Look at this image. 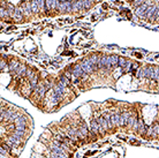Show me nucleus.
Returning <instances> with one entry per match:
<instances>
[{
  "label": "nucleus",
  "instance_id": "obj_9",
  "mask_svg": "<svg viewBox=\"0 0 159 158\" xmlns=\"http://www.w3.org/2000/svg\"><path fill=\"white\" fill-rule=\"evenodd\" d=\"M137 129H138V133H139L141 135H145L147 127L144 125L143 120H141V119H138V128H137Z\"/></svg>",
  "mask_w": 159,
  "mask_h": 158
},
{
  "label": "nucleus",
  "instance_id": "obj_7",
  "mask_svg": "<svg viewBox=\"0 0 159 158\" xmlns=\"http://www.w3.org/2000/svg\"><path fill=\"white\" fill-rule=\"evenodd\" d=\"M144 69V76L147 77V78H152V75H153V70H154V67H151V66H146Z\"/></svg>",
  "mask_w": 159,
  "mask_h": 158
},
{
  "label": "nucleus",
  "instance_id": "obj_5",
  "mask_svg": "<svg viewBox=\"0 0 159 158\" xmlns=\"http://www.w3.org/2000/svg\"><path fill=\"white\" fill-rule=\"evenodd\" d=\"M104 116H105V119H106L108 129H113V128H114V122H113V119H112V114H111V113H105Z\"/></svg>",
  "mask_w": 159,
  "mask_h": 158
},
{
  "label": "nucleus",
  "instance_id": "obj_10",
  "mask_svg": "<svg viewBox=\"0 0 159 158\" xmlns=\"http://www.w3.org/2000/svg\"><path fill=\"white\" fill-rule=\"evenodd\" d=\"M112 119H113L114 126L120 127V119H121V114H120L119 112H116L115 114H112Z\"/></svg>",
  "mask_w": 159,
  "mask_h": 158
},
{
  "label": "nucleus",
  "instance_id": "obj_11",
  "mask_svg": "<svg viewBox=\"0 0 159 158\" xmlns=\"http://www.w3.org/2000/svg\"><path fill=\"white\" fill-rule=\"evenodd\" d=\"M159 136V123H154L152 126V137Z\"/></svg>",
  "mask_w": 159,
  "mask_h": 158
},
{
  "label": "nucleus",
  "instance_id": "obj_19",
  "mask_svg": "<svg viewBox=\"0 0 159 158\" xmlns=\"http://www.w3.org/2000/svg\"><path fill=\"white\" fill-rule=\"evenodd\" d=\"M130 1H132V2H134V1H135V0H130Z\"/></svg>",
  "mask_w": 159,
  "mask_h": 158
},
{
  "label": "nucleus",
  "instance_id": "obj_2",
  "mask_svg": "<svg viewBox=\"0 0 159 158\" xmlns=\"http://www.w3.org/2000/svg\"><path fill=\"white\" fill-rule=\"evenodd\" d=\"M147 7H149L147 3H142V5L137 6V8H136V15L138 17H145V13H146Z\"/></svg>",
  "mask_w": 159,
  "mask_h": 158
},
{
  "label": "nucleus",
  "instance_id": "obj_8",
  "mask_svg": "<svg viewBox=\"0 0 159 158\" xmlns=\"http://www.w3.org/2000/svg\"><path fill=\"white\" fill-rule=\"evenodd\" d=\"M91 131L94 134V135H98L99 134V129H98V122H97V119L93 118L91 120Z\"/></svg>",
  "mask_w": 159,
  "mask_h": 158
},
{
  "label": "nucleus",
  "instance_id": "obj_17",
  "mask_svg": "<svg viewBox=\"0 0 159 158\" xmlns=\"http://www.w3.org/2000/svg\"><path fill=\"white\" fill-rule=\"evenodd\" d=\"M143 1H144V0H135V1H134V5L139 6V5H142V3H143Z\"/></svg>",
  "mask_w": 159,
  "mask_h": 158
},
{
  "label": "nucleus",
  "instance_id": "obj_6",
  "mask_svg": "<svg viewBox=\"0 0 159 158\" xmlns=\"http://www.w3.org/2000/svg\"><path fill=\"white\" fill-rule=\"evenodd\" d=\"M156 9H157L156 6H150V7H147L146 13H145V17H146V18H151V17H153L154 14H156Z\"/></svg>",
  "mask_w": 159,
  "mask_h": 158
},
{
  "label": "nucleus",
  "instance_id": "obj_4",
  "mask_svg": "<svg viewBox=\"0 0 159 158\" xmlns=\"http://www.w3.org/2000/svg\"><path fill=\"white\" fill-rule=\"evenodd\" d=\"M131 114L129 112H124L121 114V119H120V127H124L127 126V122H128V119Z\"/></svg>",
  "mask_w": 159,
  "mask_h": 158
},
{
  "label": "nucleus",
  "instance_id": "obj_3",
  "mask_svg": "<svg viewBox=\"0 0 159 158\" xmlns=\"http://www.w3.org/2000/svg\"><path fill=\"white\" fill-rule=\"evenodd\" d=\"M14 123H15L16 127H26L28 126V120L25 118H23V116H18L14 121Z\"/></svg>",
  "mask_w": 159,
  "mask_h": 158
},
{
  "label": "nucleus",
  "instance_id": "obj_18",
  "mask_svg": "<svg viewBox=\"0 0 159 158\" xmlns=\"http://www.w3.org/2000/svg\"><path fill=\"white\" fill-rule=\"evenodd\" d=\"M136 57H138V58H142V54H139V53H136Z\"/></svg>",
  "mask_w": 159,
  "mask_h": 158
},
{
  "label": "nucleus",
  "instance_id": "obj_12",
  "mask_svg": "<svg viewBox=\"0 0 159 158\" xmlns=\"http://www.w3.org/2000/svg\"><path fill=\"white\" fill-rule=\"evenodd\" d=\"M119 58H120V57H118V55H109V59H111V65H112V67H115V66H118Z\"/></svg>",
  "mask_w": 159,
  "mask_h": 158
},
{
  "label": "nucleus",
  "instance_id": "obj_16",
  "mask_svg": "<svg viewBox=\"0 0 159 158\" xmlns=\"http://www.w3.org/2000/svg\"><path fill=\"white\" fill-rule=\"evenodd\" d=\"M6 67H7V63H6L5 59H3V60L1 59V72H5V70H6Z\"/></svg>",
  "mask_w": 159,
  "mask_h": 158
},
{
  "label": "nucleus",
  "instance_id": "obj_14",
  "mask_svg": "<svg viewBox=\"0 0 159 158\" xmlns=\"http://www.w3.org/2000/svg\"><path fill=\"white\" fill-rule=\"evenodd\" d=\"M152 78L159 81V68H154V70H153V75H152Z\"/></svg>",
  "mask_w": 159,
  "mask_h": 158
},
{
  "label": "nucleus",
  "instance_id": "obj_1",
  "mask_svg": "<svg viewBox=\"0 0 159 158\" xmlns=\"http://www.w3.org/2000/svg\"><path fill=\"white\" fill-rule=\"evenodd\" d=\"M81 67H82V69L84 70V73L85 74H90V73H92L93 70H94V68H93V65L91 63V61L86 58V59H84L82 62H81Z\"/></svg>",
  "mask_w": 159,
  "mask_h": 158
},
{
  "label": "nucleus",
  "instance_id": "obj_13",
  "mask_svg": "<svg viewBox=\"0 0 159 158\" xmlns=\"http://www.w3.org/2000/svg\"><path fill=\"white\" fill-rule=\"evenodd\" d=\"M126 63H127V60H126L124 58H119V62H118V66H120V67L124 68Z\"/></svg>",
  "mask_w": 159,
  "mask_h": 158
},
{
  "label": "nucleus",
  "instance_id": "obj_15",
  "mask_svg": "<svg viewBox=\"0 0 159 158\" xmlns=\"http://www.w3.org/2000/svg\"><path fill=\"white\" fill-rule=\"evenodd\" d=\"M135 116H132V115H130L129 116V119H128V122H127V126L128 127H132V125H134V122H135Z\"/></svg>",
  "mask_w": 159,
  "mask_h": 158
}]
</instances>
